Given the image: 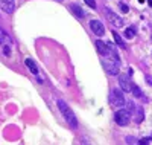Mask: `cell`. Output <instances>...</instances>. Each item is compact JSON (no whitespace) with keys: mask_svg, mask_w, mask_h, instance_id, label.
Instances as JSON below:
<instances>
[{"mask_svg":"<svg viewBox=\"0 0 152 145\" xmlns=\"http://www.w3.org/2000/svg\"><path fill=\"white\" fill-rule=\"evenodd\" d=\"M24 64H26V67H28L34 75H38V66H37V63H35L32 58H26V60H24Z\"/></svg>","mask_w":152,"mask_h":145,"instance_id":"7c38bea8","label":"cell"},{"mask_svg":"<svg viewBox=\"0 0 152 145\" xmlns=\"http://www.w3.org/2000/svg\"><path fill=\"white\" fill-rule=\"evenodd\" d=\"M131 92H132V95L137 96V98H142L143 96V92L140 90V87H138L137 84H131Z\"/></svg>","mask_w":152,"mask_h":145,"instance_id":"9a60e30c","label":"cell"},{"mask_svg":"<svg viewBox=\"0 0 152 145\" xmlns=\"http://www.w3.org/2000/svg\"><path fill=\"white\" fill-rule=\"evenodd\" d=\"M120 9H122V12H128V11H129V8L126 6L125 3H120Z\"/></svg>","mask_w":152,"mask_h":145,"instance_id":"7402d4cb","label":"cell"},{"mask_svg":"<svg viewBox=\"0 0 152 145\" xmlns=\"http://www.w3.org/2000/svg\"><path fill=\"white\" fill-rule=\"evenodd\" d=\"M84 2H85L88 6H90V8H93V9L96 8V2H94V0H84Z\"/></svg>","mask_w":152,"mask_h":145,"instance_id":"d6986e66","label":"cell"},{"mask_svg":"<svg viewBox=\"0 0 152 145\" xmlns=\"http://www.w3.org/2000/svg\"><path fill=\"white\" fill-rule=\"evenodd\" d=\"M56 105H58L59 112L62 113V116H64V119L67 121V124H69L72 128H75V130L78 128V119H76V116H75L73 110L66 104V101L58 99V101H56Z\"/></svg>","mask_w":152,"mask_h":145,"instance_id":"6da1fadb","label":"cell"},{"mask_svg":"<svg viewBox=\"0 0 152 145\" xmlns=\"http://www.w3.org/2000/svg\"><path fill=\"white\" fill-rule=\"evenodd\" d=\"M113 37H114V41L117 43V46H120L122 49H125V47H126V44H125V41H123V38L120 37V34H117V32H113Z\"/></svg>","mask_w":152,"mask_h":145,"instance_id":"5bb4252c","label":"cell"},{"mask_svg":"<svg viewBox=\"0 0 152 145\" xmlns=\"http://www.w3.org/2000/svg\"><path fill=\"white\" fill-rule=\"evenodd\" d=\"M137 145H149V138H145V139H140Z\"/></svg>","mask_w":152,"mask_h":145,"instance_id":"44dd1931","label":"cell"},{"mask_svg":"<svg viewBox=\"0 0 152 145\" xmlns=\"http://www.w3.org/2000/svg\"><path fill=\"white\" fill-rule=\"evenodd\" d=\"M119 84L123 92H131V84L128 83V78L125 75H119Z\"/></svg>","mask_w":152,"mask_h":145,"instance_id":"8fae6325","label":"cell"},{"mask_svg":"<svg viewBox=\"0 0 152 145\" xmlns=\"http://www.w3.org/2000/svg\"><path fill=\"white\" fill-rule=\"evenodd\" d=\"M138 2H140V3H143V2H145V0H138Z\"/></svg>","mask_w":152,"mask_h":145,"instance_id":"d4e9b609","label":"cell"},{"mask_svg":"<svg viewBox=\"0 0 152 145\" xmlns=\"http://www.w3.org/2000/svg\"><path fill=\"white\" fill-rule=\"evenodd\" d=\"M129 118H131L129 112H126L125 109H120L116 115H114V121L117 122V125L125 127V125H128V124H129Z\"/></svg>","mask_w":152,"mask_h":145,"instance_id":"3957f363","label":"cell"},{"mask_svg":"<svg viewBox=\"0 0 152 145\" xmlns=\"http://www.w3.org/2000/svg\"><path fill=\"white\" fill-rule=\"evenodd\" d=\"M126 142H128L129 145H137V144H138V141H137L134 136H128V138H126Z\"/></svg>","mask_w":152,"mask_h":145,"instance_id":"ac0fdd59","label":"cell"},{"mask_svg":"<svg viewBox=\"0 0 152 145\" xmlns=\"http://www.w3.org/2000/svg\"><path fill=\"white\" fill-rule=\"evenodd\" d=\"M90 28H91L93 34H96L97 37L105 35V26L102 24V21H99V20H91V21H90Z\"/></svg>","mask_w":152,"mask_h":145,"instance_id":"8992f818","label":"cell"},{"mask_svg":"<svg viewBox=\"0 0 152 145\" xmlns=\"http://www.w3.org/2000/svg\"><path fill=\"white\" fill-rule=\"evenodd\" d=\"M70 9H72V12L78 17V18H84L85 17V12L82 11V8L81 6H78V5H70Z\"/></svg>","mask_w":152,"mask_h":145,"instance_id":"4fadbf2b","label":"cell"},{"mask_svg":"<svg viewBox=\"0 0 152 145\" xmlns=\"http://www.w3.org/2000/svg\"><path fill=\"white\" fill-rule=\"evenodd\" d=\"M110 102L114 105V107H123L126 104L125 98H123V93L120 89H113L111 90V95H110Z\"/></svg>","mask_w":152,"mask_h":145,"instance_id":"7a4b0ae2","label":"cell"},{"mask_svg":"<svg viewBox=\"0 0 152 145\" xmlns=\"http://www.w3.org/2000/svg\"><path fill=\"white\" fill-rule=\"evenodd\" d=\"M0 46H12L11 37L3 28H0Z\"/></svg>","mask_w":152,"mask_h":145,"instance_id":"9c48e42d","label":"cell"},{"mask_svg":"<svg viewBox=\"0 0 152 145\" xmlns=\"http://www.w3.org/2000/svg\"><path fill=\"white\" fill-rule=\"evenodd\" d=\"M3 54H5L6 57L11 55V46H3Z\"/></svg>","mask_w":152,"mask_h":145,"instance_id":"ffe728a7","label":"cell"},{"mask_svg":"<svg viewBox=\"0 0 152 145\" xmlns=\"http://www.w3.org/2000/svg\"><path fill=\"white\" fill-rule=\"evenodd\" d=\"M134 109H135V104H134L132 101H128V102H126V112H129V115L132 113Z\"/></svg>","mask_w":152,"mask_h":145,"instance_id":"e0dca14e","label":"cell"},{"mask_svg":"<svg viewBox=\"0 0 152 145\" xmlns=\"http://www.w3.org/2000/svg\"><path fill=\"white\" fill-rule=\"evenodd\" d=\"M148 3H149V6H152V0H148Z\"/></svg>","mask_w":152,"mask_h":145,"instance_id":"cb8c5ba5","label":"cell"},{"mask_svg":"<svg viewBox=\"0 0 152 145\" xmlns=\"http://www.w3.org/2000/svg\"><path fill=\"white\" fill-rule=\"evenodd\" d=\"M132 119L137 122V124H140V122H143V119H145V113H143V109L140 107V105H135V109L132 110Z\"/></svg>","mask_w":152,"mask_h":145,"instance_id":"ba28073f","label":"cell"},{"mask_svg":"<svg viewBox=\"0 0 152 145\" xmlns=\"http://www.w3.org/2000/svg\"><path fill=\"white\" fill-rule=\"evenodd\" d=\"M105 12H107V17H108V20L111 21L113 26H116V28H122V26H123V20H122V17H119L116 12H113L110 8H105Z\"/></svg>","mask_w":152,"mask_h":145,"instance_id":"277c9868","label":"cell"},{"mask_svg":"<svg viewBox=\"0 0 152 145\" xmlns=\"http://www.w3.org/2000/svg\"><path fill=\"white\" fill-rule=\"evenodd\" d=\"M0 8H2L6 14H12L15 9V0H0Z\"/></svg>","mask_w":152,"mask_h":145,"instance_id":"52a82bcc","label":"cell"},{"mask_svg":"<svg viewBox=\"0 0 152 145\" xmlns=\"http://www.w3.org/2000/svg\"><path fill=\"white\" fill-rule=\"evenodd\" d=\"M102 64L110 75H119V63H111L108 58H102Z\"/></svg>","mask_w":152,"mask_h":145,"instance_id":"5b68a950","label":"cell"},{"mask_svg":"<svg viewBox=\"0 0 152 145\" xmlns=\"http://www.w3.org/2000/svg\"><path fill=\"white\" fill-rule=\"evenodd\" d=\"M96 47H97V50H99V54L102 55L104 58H108V57H110V49H108L107 43L97 40V41H96Z\"/></svg>","mask_w":152,"mask_h":145,"instance_id":"30bf717a","label":"cell"},{"mask_svg":"<svg viewBox=\"0 0 152 145\" xmlns=\"http://www.w3.org/2000/svg\"><path fill=\"white\" fill-rule=\"evenodd\" d=\"M146 83H148L149 86H152V76H151V75H146Z\"/></svg>","mask_w":152,"mask_h":145,"instance_id":"603a6c76","label":"cell"},{"mask_svg":"<svg viewBox=\"0 0 152 145\" xmlns=\"http://www.w3.org/2000/svg\"><path fill=\"white\" fill-rule=\"evenodd\" d=\"M134 35H135L134 28H128V29L125 31V37H126V38H129V40H131V38H134Z\"/></svg>","mask_w":152,"mask_h":145,"instance_id":"2e32d148","label":"cell"}]
</instances>
